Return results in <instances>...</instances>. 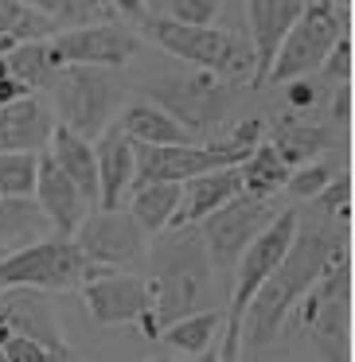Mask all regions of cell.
<instances>
[{"mask_svg": "<svg viewBox=\"0 0 355 362\" xmlns=\"http://www.w3.org/2000/svg\"><path fill=\"white\" fill-rule=\"evenodd\" d=\"M55 234L47 211L35 203V195H0V245L4 253L32 245L40 238Z\"/></svg>", "mask_w": 355, "mask_h": 362, "instance_id": "21", "label": "cell"}, {"mask_svg": "<svg viewBox=\"0 0 355 362\" xmlns=\"http://www.w3.org/2000/svg\"><path fill=\"white\" fill-rule=\"evenodd\" d=\"M180 206V183H168V180H152L133 187V222L145 230V234H164L172 226V214Z\"/></svg>", "mask_w": 355, "mask_h": 362, "instance_id": "23", "label": "cell"}, {"mask_svg": "<svg viewBox=\"0 0 355 362\" xmlns=\"http://www.w3.org/2000/svg\"><path fill=\"white\" fill-rule=\"evenodd\" d=\"M51 129H55V113L32 90L0 105V152H43Z\"/></svg>", "mask_w": 355, "mask_h": 362, "instance_id": "15", "label": "cell"}, {"mask_svg": "<svg viewBox=\"0 0 355 362\" xmlns=\"http://www.w3.org/2000/svg\"><path fill=\"white\" fill-rule=\"evenodd\" d=\"M40 152H0V195H32Z\"/></svg>", "mask_w": 355, "mask_h": 362, "instance_id": "28", "label": "cell"}, {"mask_svg": "<svg viewBox=\"0 0 355 362\" xmlns=\"http://www.w3.org/2000/svg\"><path fill=\"white\" fill-rule=\"evenodd\" d=\"M98 273H110L106 265L90 261L86 253L74 245V238L47 234L32 245L0 253V288L4 284H35V288H79L82 281Z\"/></svg>", "mask_w": 355, "mask_h": 362, "instance_id": "5", "label": "cell"}, {"mask_svg": "<svg viewBox=\"0 0 355 362\" xmlns=\"http://www.w3.org/2000/svg\"><path fill=\"white\" fill-rule=\"evenodd\" d=\"M157 335L164 339V343L172 346L176 354H184V358H196V354H203L207 346H211L215 339L222 335V312H211V308L184 312V315H176V320H168L164 327L157 331Z\"/></svg>", "mask_w": 355, "mask_h": 362, "instance_id": "22", "label": "cell"}, {"mask_svg": "<svg viewBox=\"0 0 355 362\" xmlns=\"http://www.w3.org/2000/svg\"><path fill=\"white\" fill-rule=\"evenodd\" d=\"M0 327L9 335L16 331V335H32L40 343H47L55 351V358H71V346L59 331L55 312H51L43 288H35V284H4L0 288Z\"/></svg>", "mask_w": 355, "mask_h": 362, "instance_id": "13", "label": "cell"}, {"mask_svg": "<svg viewBox=\"0 0 355 362\" xmlns=\"http://www.w3.org/2000/svg\"><path fill=\"white\" fill-rule=\"evenodd\" d=\"M324 144H328V136H324L320 129H305V125H300V129H285V133L274 141V148L281 152L285 164H305V160H312Z\"/></svg>", "mask_w": 355, "mask_h": 362, "instance_id": "29", "label": "cell"}, {"mask_svg": "<svg viewBox=\"0 0 355 362\" xmlns=\"http://www.w3.org/2000/svg\"><path fill=\"white\" fill-rule=\"evenodd\" d=\"M320 71H328V78L351 82V35H339V40L332 43V51L324 55Z\"/></svg>", "mask_w": 355, "mask_h": 362, "instance_id": "34", "label": "cell"}, {"mask_svg": "<svg viewBox=\"0 0 355 362\" xmlns=\"http://www.w3.org/2000/svg\"><path fill=\"white\" fill-rule=\"evenodd\" d=\"M4 63H9V74L16 82H24L28 90H51L59 74V63L51 59L47 40H24L16 47L4 51Z\"/></svg>", "mask_w": 355, "mask_h": 362, "instance_id": "26", "label": "cell"}, {"mask_svg": "<svg viewBox=\"0 0 355 362\" xmlns=\"http://www.w3.org/2000/svg\"><path fill=\"white\" fill-rule=\"evenodd\" d=\"M289 168L281 160V152L274 148V144L258 141L250 152H246L242 160H238V175H242V191H250V195H277V191L285 187V180H289Z\"/></svg>", "mask_w": 355, "mask_h": 362, "instance_id": "24", "label": "cell"}, {"mask_svg": "<svg viewBox=\"0 0 355 362\" xmlns=\"http://www.w3.org/2000/svg\"><path fill=\"white\" fill-rule=\"evenodd\" d=\"M32 195H35V203L47 211L55 234H63V238H71L74 226L82 222V214L90 211V203L82 199V191L74 187L71 175L51 160L47 148L40 152V172H35V191H32Z\"/></svg>", "mask_w": 355, "mask_h": 362, "instance_id": "16", "label": "cell"}, {"mask_svg": "<svg viewBox=\"0 0 355 362\" xmlns=\"http://www.w3.org/2000/svg\"><path fill=\"white\" fill-rule=\"evenodd\" d=\"M328 180H332V172L320 164V160H305V164L289 168V180H285V187H289L297 199H312Z\"/></svg>", "mask_w": 355, "mask_h": 362, "instance_id": "32", "label": "cell"}, {"mask_svg": "<svg viewBox=\"0 0 355 362\" xmlns=\"http://www.w3.org/2000/svg\"><path fill=\"white\" fill-rule=\"evenodd\" d=\"M246 156V148L238 144H199V141H188V144H133V187L141 183H152V180H168V183H184L199 172H211V168H222V164H238ZM129 187V191H133Z\"/></svg>", "mask_w": 355, "mask_h": 362, "instance_id": "9", "label": "cell"}, {"mask_svg": "<svg viewBox=\"0 0 355 362\" xmlns=\"http://www.w3.org/2000/svg\"><path fill=\"white\" fill-rule=\"evenodd\" d=\"M47 47L59 66L82 63V66H110V71H118L141 51V40L125 24L98 20V24L59 28L55 35H47Z\"/></svg>", "mask_w": 355, "mask_h": 362, "instance_id": "11", "label": "cell"}, {"mask_svg": "<svg viewBox=\"0 0 355 362\" xmlns=\"http://www.w3.org/2000/svg\"><path fill=\"white\" fill-rule=\"evenodd\" d=\"M59 24L47 12L32 8L28 0H0V55L24 40H47L55 35Z\"/></svg>", "mask_w": 355, "mask_h": 362, "instance_id": "25", "label": "cell"}, {"mask_svg": "<svg viewBox=\"0 0 355 362\" xmlns=\"http://www.w3.org/2000/svg\"><path fill=\"white\" fill-rule=\"evenodd\" d=\"M110 4H113V12L125 16V20H145L149 16V0H110Z\"/></svg>", "mask_w": 355, "mask_h": 362, "instance_id": "35", "label": "cell"}, {"mask_svg": "<svg viewBox=\"0 0 355 362\" xmlns=\"http://www.w3.org/2000/svg\"><path fill=\"white\" fill-rule=\"evenodd\" d=\"M274 206L266 195H250V191H238L235 199H227L222 206H215L207 218H199V238H203V250L211 257V269L230 273L238 261V253L246 250L254 234L274 218Z\"/></svg>", "mask_w": 355, "mask_h": 362, "instance_id": "8", "label": "cell"}, {"mask_svg": "<svg viewBox=\"0 0 355 362\" xmlns=\"http://www.w3.org/2000/svg\"><path fill=\"white\" fill-rule=\"evenodd\" d=\"M312 203H316V211L320 214H328V218H347V211H351V175H332L328 183H324L320 191L312 195Z\"/></svg>", "mask_w": 355, "mask_h": 362, "instance_id": "30", "label": "cell"}, {"mask_svg": "<svg viewBox=\"0 0 355 362\" xmlns=\"http://www.w3.org/2000/svg\"><path fill=\"white\" fill-rule=\"evenodd\" d=\"M344 35L339 28V12L332 0H308L305 12L293 20V28L285 32L281 47L274 55V66L266 74V86H285V82H297L308 78V74L320 71L324 55L332 51V43Z\"/></svg>", "mask_w": 355, "mask_h": 362, "instance_id": "6", "label": "cell"}, {"mask_svg": "<svg viewBox=\"0 0 355 362\" xmlns=\"http://www.w3.org/2000/svg\"><path fill=\"white\" fill-rule=\"evenodd\" d=\"M4 74H9V63H4V55H0V78H4Z\"/></svg>", "mask_w": 355, "mask_h": 362, "instance_id": "38", "label": "cell"}, {"mask_svg": "<svg viewBox=\"0 0 355 362\" xmlns=\"http://www.w3.org/2000/svg\"><path fill=\"white\" fill-rule=\"evenodd\" d=\"M0 358L4 362H55V351L47 343H40V339L12 331L9 339H0Z\"/></svg>", "mask_w": 355, "mask_h": 362, "instance_id": "31", "label": "cell"}, {"mask_svg": "<svg viewBox=\"0 0 355 362\" xmlns=\"http://www.w3.org/2000/svg\"><path fill=\"white\" fill-rule=\"evenodd\" d=\"M118 125L125 129V136L133 144H188V141H196V133H191L180 117H172L160 102H129V105H121Z\"/></svg>", "mask_w": 355, "mask_h": 362, "instance_id": "19", "label": "cell"}, {"mask_svg": "<svg viewBox=\"0 0 355 362\" xmlns=\"http://www.w3.org/2000/svg\"><path fill=\"white\" fill-rule=\"evenodd\" d=\"M289 98H293V105H312V90H305V86H297Z\"/></svg>", "mask_w": 355, "mask_h": 362, "instance_id": "37", "label": "cell"}, {"mask_svg": "<svg viewBox=\"0 0 355 362\" xmlns=\"http://www.w3.org/2000/svg\"><path fill=\"white\" fill-rule=\"evenodd\" d=\"M0 253H4V245H0Z\"/></svg>", "mask_w": 355, "mask_h": 362, "instance_id": "39", "label": "cell"}, {"mask_svg": "<svg viewBox=\"0 0 355 362\" xmlns=\"http://www.w3.org/2000/svg\"><path fill=\"white\" fill-rule=\"evenodd\" d=\"M0 362H4V358H0Z\"/></svg>", "mask_w": 355, "mask_h": 362, "instance_id": "40", "label": "cell"}, {"mask_svg": "<svg viewBox=\"0 0 355 362\" xmlns=\"http://www.w3.org/2000/svg\"><path fill=\"white\" fill-rule=\"evenodd\" d=\"M71 238L90 261H98V265H106V269L137 265V261L149 253V234L133 222V214L118 211V206L86 211Z\"/></svg>", "mask_w": 355, "mask_h": 362, "instance_id": "10", "label": "cell"}, {"mask_svg": "<svg viewBox=\"0 0 355 362\" xmlns=\"http://www.w3.org/2000/svg\"><path fill=\"white\" fill-rule=\"evenodd\" d=\"M149 35L160 43V51L180 63H191L207 74H242L250 59L242 55V43L230 32L211 24H180V20H149Z\"/></svg>", "mask_w": 355, "mask_h": 362, "instance_id": "7", "label": "cell"}, {"mask_svg": "<svg viewBox=\"0 0 355 362\" xmlns=\"http://www.w3.org/2000/svg\"><path fill=\"white\" fill-rule=\"evenodd\" d=\"M94 164H98V206H121V195L133 187V141L113 121L94 136Z\"/></svg>", "mask_w": 355, "mask_h": 362, "instance_id": "17", "label": "cell"}, {"mask_svg": "<svg viewBox=\"0 0 355 362\" xmlns=\"http://www.w3.org/2000/svg\"><path fill=\"white\" fill-rule=\"evenodd\" d=\"M242 191V175H238V164H222V168H211V172H199L191 180L180 183V206L172 214V226H196L199 218L222 206L227 199H235Z\"/></svg>", "mask_w": 355, "mask_h": 362, "instance_id": "18", "label": "cell"}, {"mask_svg": "<svg viewBox=\"0 0 355 362\" xmlns=\"http://www.w3.org/2000/svg\"><path fill=\"white\" fill-rule=\"evenodd\" d=\"M82 304L102 327H113V323H141L145 327L152 312V284L149 276L110 269V273L82 281Z\"/></svg>", "mask_w": 355, "mask_h": 362, "instance_id": "12", "label": "cell"}, {"mask_svg": "<svg viewBox=\"0 0 355 362\" xmlns=\"http://www.w3.org/2000/svg\"><path fill=\"white\" fill-rule=\"evenodd\" d=\"M308 0H246V20H250V86L261 90L266 74L274 66V55L281 47L285 32L293 28V20L305 12Z\"/></svg>", "mask_w": 355, "mask_h": 362, "instance_id": "14", "label": "cell"}, {"mask_svg": "<svg viewBox=\"0 0 355 362\" xmlns=\"http://www.w3.org/2000/svg\"><path fill=\"white\" fill-rule=\"evenodd\" d=\"M51 98H55L59 125L74 129L79 136L94 141L106 125L118 121V110L125 105V90L113 78L110 66H59L55 82H51Z\"/></svg>", "mask_w": 355, "mask_h": 362, "instance_id": "4", "label": "cell"}, {"mask_svg": "<svg viewBox=\"0 0 355 362\" xmlns=\"http://www.w3.org/2000/svg\"><path fill=\"white\" fill-rule=\"evenodd\" d=\"M32 8L47 12L59 28H79V24H98V20H113L110 0H28Z\"/></svg>", "mask_w": 355, "mask_h": 362, "instance_id": "27", "label": "cell"}, {"mask_svg": "<svg viewBox=\"0 0 355 362\" xmlns=\"http://www.w3.org/2000/svg\"><path fill=\"white\" fill-rule=\"evenodd\" d=\"M339 261V234L328 226H312L293 234L285 257L274 265V273L258 284L250 308L242 315V339L246 346H269L281 331L285 315L300 304L305 296H312V288L324 281L332 265Z\"/></svg>", "mask_w": 355, "mask_h": 362, "instance_id": "1", "label": "cell"}, {"mask_svg": "<svg viewBox=\"0 0 355 362\" xmlns=\"http://www.w3.org/2000/svg\"><path fill=\"white\" fill-rule=\"evenodd\" d=\"M184 234L160 242L157 250V273L149 276L152 284V312L145 323V335H157L168 320L184 312H196L207 304V281H211V257L203 250L199 226H176Z\"/></svg>", "mask_w": 355, "mask_h": 362, "instance_id": "2", "label": "cell"}, {"mask_svg": "<svg viewBox=\"0 0 355 362\" xmlns=\"http://www.w3.org/2000/svg\"><path fill=\"white\" fill-rule=\"evenodd\" d=\"M160 4L168 20H180V24H211L222 8V0H160Z\"/></svg>", "mask_w": 355, "mask_h": 362, "instance_id": "33", "label": "cell"}, {"mask_svg": "<svg viewBox=\"0 0 355 362\" xmlns=\"http://www.w3.org/2000/svg\"><path fill=\"white\" fill-rule=\"evenodd\" d=\"M297 222L300 218L293 211L274 214V218L246 242V250L238 253L235 269H230V276H235V284H230V304H227V315H222V327H227L222 331V335H227L222 358H238V354H242V315H246V308H250L258 284L266 281V276L274 273V265L285 257L293 234H297Z\"/></svg>", "mask_w": 355, "mask_h": 362, "instance_id": "3", "label": "cell"}, {"mask_svg": "<svg viewBox=\"0 0 355 362\" xmlns=\"http://www.w3.org/2000/svg\"><path fill=\"white\" fill-rule=\"evenodd\" d=\"M332 117H336V121L351 117V90H347V82L339 86V98H336V105H332Z\"/></svg>", "mask_w": 355, "mask_h": 362, "instance_id": "36", "label": "cell"}, {"mask_svg": "<svg viewBox=\"0 0 355 362\" xmlns=\"http://www.w3.org/2000/svg\"><path fill=\"white\" fill-rule=\"evenodd\" d=\"M47 152H51V160H55V164L74 180V187L82 191V199H86L90 206H98L94 144H90L86 136H79L74 129H67V125H59V121H55V129H51V141H47Z\"/></svg>", "mask_w": 355, "mask_h": 362, "instance_id": "20", "label": "cell"}]
</instances>
